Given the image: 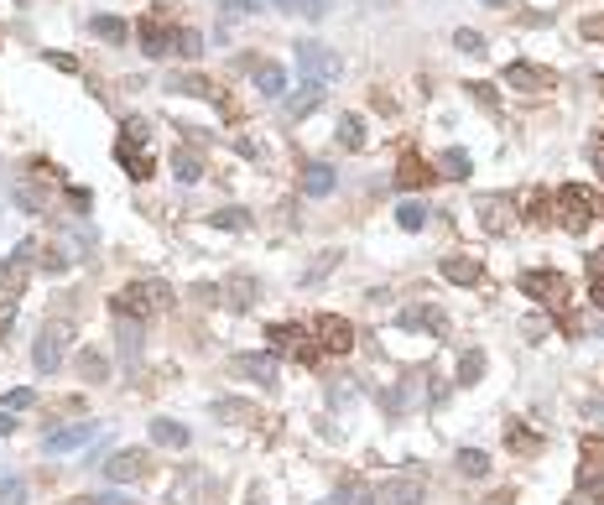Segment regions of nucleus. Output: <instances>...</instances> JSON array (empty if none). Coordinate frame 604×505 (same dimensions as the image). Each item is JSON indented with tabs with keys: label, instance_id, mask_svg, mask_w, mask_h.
Returning a JSON list of instances; mask_svg holds the SVG:
<instances>
[{
	"label": "nucleus",
	"instance_id": "f257e3e1",
	"mask_svg": "<svg viewBox=\"0 0 604 505\" xmlns=\"http://www.w3.org/2000/svg\"><path fill=\"white\" fill-rule=\"evenodd\" d=\"M516 287H521V298H532L537 307L558 313L568 333H578V324H574V287H568V276H563V271L532 266V271H521V276H516Z\"/></svg>",
	"mask_w": 604,
	"mask_h": 505
},
{
	"label": "nucleus",
	"instance_id": "f03ea898",
	"mask_svg": "<svg viewBox=\"0 0 604 505\" xmlns=\"http://www.w3.org/2000/svg\"><path fill=\"white\" fill-rule=\"evenodd\" d=\"M552 208H558V219H563L568 235H583V230L604 214V198L594 193V188H583V182H563L558 198H552Z\"/></svg>",
	"mask_w": 604,
	"mask_h": 505
},
{
	"label": "nucleus",
	"instance_id": "7ed1b4c3",
	"mask_svg": "<svg viewBox=\"0 0 604 505\" xmlns=\"http://www.w3.org/2000/svg\"><path fill=\"white\" fill-rule=\"evenodd\" d=\"M167 302H172V287L151 276V282H130V287H121V292L110 298V307H115L121 318H136V324H141V318H151V313H162Z\"/></svg>",
	"mask_w": 604,
	"mask_h": 505
},
{
	"label": "nucleus",
	"instance_id": "20e7f679",
	"mask_svg": "<svg viewBox=\"0 0 604 505\" xmlns=\"http://www.w3.org/2000/svg\"><path fill=\"white\" fill-rule=\"evenodd\" d=\"M578 501L604 505V438L578 443Z\"/></svg>",
	"mask_w": 604,
	"mask_h": 505
},
{
	"label": "nucleus",
	"instance_id": "39448f33",
	"mask_svg": "<svg viewBox=\"0 0 604 505\" xmlns=\"http://www.w3.org/2000/svg\"><path fill=\"white\" fill-rule=\"evenodd\" d=\"M266 339H272L276 355H292L298 365H318V355H323L318 339H313V328H302V324H272Z\"/></svg>",
	"mask_w": 604,
	"mask_h": 505
},
{
	"label": "nucleus",
	"instance_id": "423d86ee",
	"mask_svg": "<svg viewBox=\"0 0 604 505\" xmlns=\"http://www.w3.org/2000/svg\"><path fill=\"white\" fill-rule=\"evenodd\" d=\"M298 68L313 79V84H333L339 73H344V58L323 47V42H298Z\"/></svg>",
	"mask_w": 604,
	"mask_h": 505
},
{
	"label": "nucleus",
	"instance_id": "0eeeda50",
	"mask_svg": "<svg viewBox=\"0 0 604 505\" xmlns=\"http://www.w3.org/2000/svg\"><path fill=\"white\" fill-rule=\"evenodd\" d=\"M68 355V324H47L37 333V344H31V365H37V375H53Z\"/></svg>",
	"mask_w": 604,
	"mask_h": 505
},
{
	"label": "nucleus",
	"instance_id": "6e6552de",
	"mask_svg": "<svg viewBox=\"0 0 604 505\" xmlns=\"http://www.w3.org/2000/svg\"><path fill=\"white\" fill-rule=\"evenodd\" d=\"M313 339H318L323 355H349V349H355V328L344 324L339 313H318V318H313Z\"/></svg>",
	"mask_w": 604,
	"mask_h": 505
},
{
	"label": "nucleus",
	"instance_id": "1a4fd4ad",
	"mask_svg": "<svg viewBox=\"0 0 604 505\" xmlns=\"http://www.w3.org/2000/svg\"><path fill=\"white\" fill-rule=\"evenodd\" d=\"M506 84L521 94H547V89H558V73L552 68H537V63H511L506 68Z\"/></svg>",
	"mask_w": 604,
	"mask_h": 505
},
{
	"label": "nucleus",
	"instance_id": "9d476101",
	"mask_svg": "<svg viewBox=\"0 0 604 505\" xmlns=\"http://www.w3.org/2000/svg\"><path fill=\"white\" fill-rule=\"evenodd\" d=\"M147 475V453L141 448H121V453H110V464H105V479L110 484H130V479Z\"/></svg>",
	"mask_w": 604,
	"mask_h": 505
},
{
	"label": "nucleus",
	"instance_id": "9b49d317",
	"mask_svg": "<svg viewBox=\"0 0 604 505\" xmlns=\"http://www.w3.org/2000/svg\"><path fill=\"white\" fill-rule=\"evenodd\" d=\"M423 501H427V490H423V479H412V475H391L381 484V505H423Z\"/></svg>",
	"mask_w": 604,
	"mask_h": 505
},
{
	"label": "nucleus",
	"instance_id": "f8f14e48",
	"mask_svg": "<svg viewBox=\"0 0 604 505\" xmlns=\"http://www.w3.org/2000/svg\"><path fill=\"white\" fill-rule=\"evenodd\" d=\"M31 250H37V245H31V240H21V245H16V256H11V261H0V292H5V298H16V292H21Z\"/></svg>",
	"mask_w": 604,
	"mask_h": 505
},
{
	"label": "nucleus",
	"instance_id": "ddd939ff",
	"mask_svg": "<svg viewBox=\"0 0 604 505\" xmlns=\"http://www.w3.org/2000/svg\"><path fill=\"white\" fill-rule=\"evenodd\" d=\"M136 37H141L147 58H167V53H172V37H178V27H167V21H156V16H147V21L136 27Z\"/></svg>",
	"mask_w": 604,
	"mask_h": 505
},
{
	"label": "nucleus",
	"instance_id": "4468645a",
	"mask_svg": "<svg viewBox=\"0 0 604 505\" xmlns=\"http://www.w3.org/2000/svg\"><path fill=\"white\" fill-rule=\"evenodd\" d=\"M230 370L245 375V381H261V386H276V355H235Z\"/></svg>",
	"mask_w": 604,
	"mask_h": 505
},
{
	"label": "nucleus",
	"instance_id": "2eb2a0df",
	"mask_svg": "<svg viewBox=\"0 0 604 505\" xmlns=\"http://www.w3.org/2000/svg\"><path fill=\"white\" fill-rule=\"evenodd\" d=\"M94 438V422H73V427H58V433H47V453H73V448H84Z\"/></svg>",
	"mask_w": 604,
	"mask_h": 505
},
{
	"label": "nucleus",
	"instance_id": "dca6fc26",
	"mask_svg": "<svg viewBox=\"0 0 604 505\" xmlns=\"http://www.w3.org/2000/svg\"><path fill=\"white\" fill-rule=\"evenodd\" d=\"M302 193H307V198H329L333 193V167L329 162H307V167H302Z\"/></svg>",
	"mask_w": 604,
	"mask_h": 505
},
{
	"label": "nucleus",
	"instance_id": "f3484780",
	"mask_svg": "<svg viewBox=\"0 0 604 505\" xmlns=\"http://www.w3.org/2000/svg\"><path fill=\"white\" fill-rule=\"evenodd\" d=\"M172 178H178V182H198V178H204V151H198V147H178V151H172Z\"/></svg>",
	"mask_w": 604,
	"mask_h": 505
},
{
	"label": "nucleus",
	"instance_id": "a211bd4d",
	"mask_svg": "<svg viewBox=\"0 0 604 505\" xmlns=\"http://www.w3.org/2000/svg\"><path fill=\"white\" fill-rule=\"evenodd\" d=\"M438 271H443L449 282H458V287H474V282L484 276V266L474 261V256H449V261H443Z\"/></svg>",
	"mask_w": 604,
	"mask_h": 505
},
{
	"label": "nucleus",
	"instance_id": "6ab92c4d",
	"mask_svg": "<svg viewBox=\"0 0 604 505\" xmlns=\"http://www.w3.org/2000/svg\"><path fill=\"white\" fill-rule=\"evenodd\" d=\"M256 89H261V99H281V94H287V68L256 63Z\"/></svg>",
	"mask_w": 604,
	"mask_h": 505
},
{
	"label": "nucleus",
	"instance_id": "aec40b11",
	"mask_svg": "<svg viewBox=\"0 0 604 505\" xmlns=\"http://www.w3.org/2000/svg\"><path fill=\"white\" fill-rule=\"evenodd\" d=\"M323 105V84H313V79H302V94H292L287 99V120H302V115H313Z\"/></svg>",
	"mask_w": 604,
	"mask_h": 505
},
{
	"label": "nucleus",
	"instance_id": "412c9836",
	"mask_svg": "<svg viewBox=\"0 0 604 505\" xmlns=\"http://www.w3.org/2000/svg\"><path fill=\"white\" fill-rule=\"evenodd\" d=\"M115 156H121V167L130 173V178L141 182V178H151V156H147V147H130V141H115Z\"/></svg>",
	"mask_w": 604,
	"mask_h": 505
},
{
	"label": "nucleus",
	"instance_id": "4be33fe9",
	"mask_svg": "<svg viewBox=\"0 0 604 505\" xmlns=\"http://www.w3.org/2000/svg\"><path fill=\"white\" fill-rule=\"evenodd\" d=\"M427 178H432V173H427V162H423V156H417V151H401V167H396V182H401V188H423Z\"/></svg>",
	"mask_w": 604,
	"mask_h": 505
},
{
	"label": "nucleus",
	"instance_id": "5701e85b",
	"mask_svg": "<svg viewBox=\"0 0 604 505\" xmlns=\"http://www.w3.org/2000/svg\"><path fill=\"white\" fill-rule=\"evenodd\" d=\"M151 443H162V448H188V427L182 422H151Z\"/></svg>",
	"mask_w": 604,
	"mask_h": 505
},
{
	"label": "nucleus",
	"instance_id": "b1692460",
	"mask_svg": "<svg viewBox=\"0 0 604 505\" xmlns=\"http://www.w3.org/2000/svg\"><path fill=\"white\" fill-rule=\"evenodd\" d=\"M438 167H443V178H469V151H464V147H443V151H438Z\"/></svg>",
	"mask_w": 604,
	"mask_h": 505
},
{
	"label": "nucleus",
	"instance_id": "393cba45",
	"mask_svg": "<svg viewBox=\"0 0 604 505\" xmlns=\"http://www.w3.org/2000/svg\"><path fill=\"white\" fill-rule=\"evenodd\" d=\"M506 448H516V453H537L542 438H537L532 427H521V422H506Z\"/></svg>",
	"mask_w": 604,
	"mask_h": 505
},
{
	"label": "nucleus",
	"instance_id": "a878e982",
	"mask_svg": "<svg viewBox=\"0 0 604 505\" xmlns=\"http://www.w3.org/2000/svg\"><path fill=\"white\" fill-rule=\"evenodd\" d=\"M458 475H464V479H484V475H490V459H484L480 448H458Z\"/></svg>",
	"mask_w": 604,
	"mask_h": 505
},
{
	"label": "nucleus",
	"instance_id": "bb28decb",
	"mask_svg": "<svg viewBox=\"0 0 604 505\" xmlns=\"http://www.w3.org/2000/svg\"><path fill=\"white\" fill-rule=\"evenodd\" d=\"M339 147H344V151H360L365 147V120L360 115H344V120H339Z\"/></svg>",
	"mask_w": 604,
	"mask_h": 505
},
{
	"label": "nucleus",
	"instance_id": "cd10ccee",
	"mask_svg": "<svg viewBox=\"0 0 604 505\" xmlns=\"http://www.w3.org/2000/svg\"><path fill=\"white\" fill-rule=\"evenodd\" d=\"M167 89H172V94H193V99H214V84H209V79H198V73H182V79H172Z\"/></svg>",
	"mask_w": 604,
	"mask_h": 505
},
{
	"label": "nucleus",
	"instance_id": "c85d7f7f",
	"mask_svg": "<svg viewBox=\"0 0 604 505\" xmlns=\"http://www.w3.org/2000/svg\"><path fill=\"white\" fill-rule=\"evenodd\" d=\"M480 208H484V230H490V235H500V230H506V224H511V219H506V198H480Z\"/></svg>",
	"mask_w": 604,
	"mask_h": 505
},
{
	"label": "nucleus",
	"instance_id": "c756f323",
	"mask_svg": "<svg viewBox=\"0 0 604 505\" xmlns=\"http://www.w3.org/2000/svg\"><path fill=\"white\" fill-rule=\"evenodd\" d=\"M589 298H594V307L604 313V250L589 256Z\"/></svg>",
	"mask_w": 604,
	"mask_h": 505
},
{
	"label": "nucleus",
	"instance_id": "7c9ffc66",
	"mask_svg": "<svg viewBox=\"0 0 604 505\" xmlns=\"http://www.w3.org/2000/svg\"><path fill=\"white\" fill-rule=\"evenodd\" d=\"M339 505H381V495H375L370 484H360V479H349V484L339 490Z\"/></svg>",
	"mask_w": 604,
	"mask_h": 505
},
{
	"label": "nucleus",
	"instance_id": "2f4dec72",
	"mask_svg": "<svg viewBox=\"0 0 604 505\" xmlns=\"http://www.w3.org/2000/svg\"><path fill=\"white\" fill-rule=\"evenodd\" d=\"M79 375H84V381H94V386H99V381H105V375H110V365H105V355H94V349H84V355H79Z\"/></svg>",
	"mask_w": 604,
	"mask_h": 505
},
{
	"label": "nucleus",
	"instance_id": "473e14b6",
	"mask_svg": "<svg viewBox=\"0 0 604 505\" xmlns=\"http://www.w3.org/2000/svg\"><path fill=\"white\" fill-rule=\"evenodd\" d=\"M214 412L224 417V422H256V407H250V401H230V396L214 401Z\"/></svg>",
	"mask_w": 604,
	"mask_h": 505
},
{
	"label": "nucleus",
	"instance_id": "72a5a7b5",
	"mask_svg": "<svg viewBox=\"0 0 604 505\" xmlns=\"http://www.w3.org/2000/svg\"><path fill=\"white\" fill-rule=\"evenodd\" d=\"M121 355L125 359L141 355V324H136V318H121Z\"/></svg>",
	"mask_w": 604,
	"mask_h": 505
},
{
	"label": "nucleus",
	"instance_id": "f704fd0d",
	"mask_svg": "<svg viewBox=\"0 0 604 505\" xmlns=\"http://www.w3.org/2000/svg\"><path fill=\"white\" fill-rule=\"evenodd\" d=\"M172 53H182V58H198L204 53V37L193 27H178V37H172Z\"/></svg>",
	"mask_w": 604,
	"mask_h": 505
},
{
	"label": "nucleus",
	"instance_id": "c9c22d12",
	"mask_svg": "<svg viewBox=\"0 0 604 505\" xmlns=\"http://www.w3.org/2000/svg\"><path fill=\"white\" fill-rule=\"evenodd\" d=\"M94 31H99L105 42H125V37H130V27H125L121 16H94Z\"/></svg>",
	"mask_w": 604,
	"mask_h": 505
},
{
	"label": "nucleus",
	"instance_id": "e433bc0d",
	"mask_svg": "<svg viewBox=\"0 0 604 505\" xmlns=\"http://www.w3.org/2000/svg\"><path fill=\"white\" fill-rule=\"evenodd\" d=\"M401 324L407 328H443V313H432V307H407Z\"/></svg>",
	"mask_w": 604,
	"mask_h": 505
},
{
	"label": "nucleus",
	"instance_id": "4c0bfd02",
	"mask_svg": "<svg viewBox=\"0 0 604 505\" xmlns=\"http://www.w3.org/2000/svg\"><path fill=\"white\" fill-rule=\"evenodd\" d=\"M31 401H37V391H31V386H16V391H5V396H0V412H27Z\"/></svg>",
	"mask_w": 604,
	"mask_h": 505
},
{
	"label": "nucleus",
	"instance_id": "58836bf2",
	"mask_svg": "<svg viewBox=\"0 0 604 505\" xmlns=\"http://www.w3.org/2000/svg\"><path fill=\"white\" fill-rule=\"evenodd\" d=\"M480 375H484V355H480V349H474V355H464V359H458V386H474Z\"/></svg>",
	"mask_w": 604,
	"mask_h": 505
},
{
	"label": "nucleus",
	"instance_id": "ea45409f",
	"mask_svg": "<svg viewBox=\"0 0 604 505\" xmlns=\"http://www.w3.org/2000/svg\"><path fill=\"white\" fill-rule=\"evenodd\" d=\"M276 11H292V16H323L329 0H276Z\"/></svg>",
	"mask_w": 604,
	"mask_h": 505
},
{
	"label": "nucleus",
	"instance_id": "a19ab883",
	"mask_svg": "<svg viewBox=\"0 0 604 505\" xmlns=\"http://www.w3.org/2000/svg\"><path fill=\"white\" fill-rule=\"evenodd\" d=\"M209 224H224V230H250V219H245V208H214Z\"/></svg>",
	"mask_w": 604,
	"mask_h": 505
},
{
	"label": "nucleus",
	"instance_id": "79ce46f5",
	"mask_svg": "<svg viewBox=\"0 0 604 505\" xmlns=\"http://www.w3.org/2000/svg\"><path fill=\"white\" fill-rule=\"evenodd\" d=\"M396 224H401V230H423V224H427V208L423 204H401V208H396Z\"/></svg>",
	"mask_w": 604,
	"mask_h": 505
},
{
	"label": "nucleus",
	"instance_id": "37998d69",
	"mask_svg": "<svg viewBox=\"0 0 604 505\" xmlns=\"http://www.w3.org/2000/svg\"><path fill=\"white\" fill-rule=\"evenodd\" d=\"M230 302H235V307H250V302H256V282H250V276H235V282H230Z\"/></svg>",
	"mask_w": 604,
	"mask_h": 505
},
{
	"label": "nucleus",
	"instance_id": "c03bdc74",
	"mask_svg": "<svg viewBox=\"0 0 604 505\" xmlns=\"http://www.w3.org/2000/svg\"><path fill=\"white\" fill-rule=\"evenodd\" d=\"M0 505H27V479H0Z\"/></svg>",
	"mask_w": 604,
	"mask_h": 505
},
{
	"label": "nucleus",
	"instance_id": "a18cd8bd",
	"mask_svg": "<svg viewBox=\"0 0 604 505\" xmlns=\"http://www.w3.org/2000/svg\"><path fill=\"white\" fill-rule=\"evenodd\" d=\"M407 401H412V386H391L386 396H381V407H386V412H407Z\"/></svg>",
	"mask_w": 604,
	"mask_h": 505
},
{
	"label": "nucleus",
	"instance_id": "49530a36",
	"mask_svg": "<svg viewBox=\"0 0 604 505\" xmlns=\"http://www.w3.org/2000/svg\"><path fill=\"white\" fill-rule=\"evenodd\" d=\"M552 214H558V208H552V198H547V193H532V214H526V219H532V224H547Z\"/></svg>",
	"mask_w": 604,
	"mask_h": 505
},
{
	"label": "nucleus",
	"instance_id": "de8ad7c7",
	"mask_svg": "<svg viewBox=\"0 0 604 505\" xmlns=\"http://www.w3.org/2000/svg\"><path fill=\"white\" fill-rule=\"evenodd\" d=\"M453 47H458V53H484V37L464 27V31H453Z\"/></svg>",
	"mask_w": 604,
	"mask_h": 505
},
{
	"label": "nucleus",
	"instance_id": "09e8293b",
	"mask_svg": "<svg viewBox=\"0 0 604 505\" xmlns=\"http://www.w3.org/2000/svg\"><path fill=\"white\" fill-rule=\"evenodd\" d=\"M578 37H583V42H604V16H583V21H578Z\"/></svg>",
	"mask_w": 604,
	"mask_h": 505
},
{
	"label": "nucleus",
	"instance_id": "8fccbe9b",
	"mask_svg": "<svg viewBox=\"0 0 604 505\" xmlns=\"http://www.w3.org/2000/svg\"><path fill=\"white\" fill-rule=\"evenodd\" d=\"M589 162H594V173L604 178V130H594V141H589Z\"/></svg>",
	"mask_w": 604,
	"mask_h": 505
},
{
	"label": "nucleus",
	"instance_id": "3c124183",
	"mask_svg": "<svg viewBox=\"0 0 604 505\" xmlns=\"http://www.w3.org/2000/svg\"><path fill=\"white\" fill-rule=\"evenodd\" d=\"M469 94H474V99H480L484 110H490V115H495V110H500V105H495V89H490V84H469Z\"/></svg>",
	"mask_w": 604,
	"mask_h": 505
},
{
	"label": "nucleus",
	"instance_id": "603ef678",
	"mask_svg": "<svg viewBox=\"0 0 604 505\" xmlns=\"http://www.w3.org/2000/svg\"><path fill=\"white\" fill-rule=\"evenodd\" d=\"M11 324H16V298H5V302H0V328L11 333Z\"/></svg>",
	"mask_w": 604,
	"mask_h": 505
},
{
	"label": "nucleus",
	"instance_id": "864d4df0",
	"mask_svg": "<svg viewBox=\"0 0 604 505\" xmlns=\"http://www.w3.org/2000/svg\"><path fill=\"white\" fill-rule=\"evenodd\" d=\"M329 266H333V250H323V256H318V266L307 271V282H318V276H323V271H329Z\"/></svg>",
	"mask_w": 604,
	"mask_h": 505
},
{
	"label": "nucleus",
	"instance_id": "5fc2aeb1",
	"mask_svg": "<svg viewBox=\"0 0 604 505\" xmlns=\"http://www.w3.org/2000/svg\"><path fill=\"white\" fill-rule=\"evenodd\" d=\"M219 5H230V11H261V0H219Z\"/></svg>",
	"mask_w": 604,
	"mask_h": 505
},
{
	"label": "nucleus",
	"instance_id": "6e6d98bb",
	"mask_svg": "<svg viewBox=\"0 0 604 505\" xmlns=\"http://www.w3.org/2000/svg\"><path fill=\"white\" fill-rule=\"evenodd\" d=\"M84 505H130L125 495H94V501H84Z\"/></svg>",
	"mask_w": 604,
	"mask_h": 505
},
{
	"label": "nucleus",
	"instance_id": "4d7b16f0",
	"mask_svg": "<svg viewBox=\"0 0 604 505\" xmlns=\"http://www.w3.org/2000/svg\"><path fill=\"white\" fill-rule=\"evenodd\" d=\"M484 505H516V495H511V490H495V495H490Z\"/></svg>",
	"mask_w": 604,
	"mask_h": 505
},
{
	"label": "nucleus",
	"instance_id": "13d9d810",
	"mask_svg": "<svg viewBox=\"0 0 604 505\" xmlns=\"http://www.w3.org/2000/svg\"><path fill=\"white\" fill-rule=\"evenodd\" d=\"M594 84H600V94H604V73H600V79H594Z\"/></svg>",
	"mask_w": 604,
	"mask_h": 505
}]
</instances>
